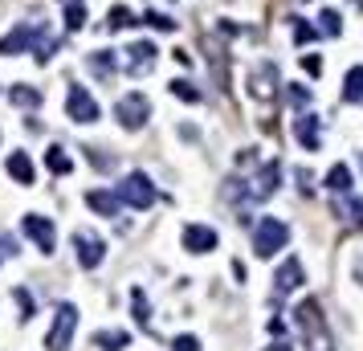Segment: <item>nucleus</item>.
Instances as JSON below:
<instances>
[{
    "label": "nucleus",
    "mask_w": 363,
    "mask_h": 351,
    "mask_svg": "<svg viewBox=\"0 0 363 351\" xmlns=\"http://www.w3.org/2000/svg\"><path fill=\"white\" fill-rule=\"evenodd\" d=\"M168 90L176 94V98H184V102H200V98H204V94L196 90L188 78H176V82H168Z\"/></svg>",
    "instance_id": "obj_25"
},
{
    "label": "nucleus",
    "mask_w": 363,
    "mask_h": 351,
    "mask_svg": "<svg viewBox=\"0 0 363 351\" xmlns=\"http://www.w3.org/2000/svg\"><path fill=\"white\" fill-rule=\"evenodd\" d=\"M294 139L302 143L306 151H318V118L315 115H298L294 118Z\"/></svg>",
    "instance_id": "obj_13"
},
{
    "label": "nucleus",
    "mask_w": 363,
    "mask_h": 351,
    "mask_svg": "<svg viewBox=\"0 0 363 351\" xmlns=\"http://www.w3.org/2000/svg\"><path fill=\"white\" fill-rule=\"evenodd\" d=\"M131 306H135V323H139V327H151V306H147V294L139 286L131 290Z\"/></svg>",
    "instance_id": "obj_23"
},
{
    "label": "nucleus",
    "mask_w": 363,
    "mask_h": 351,
    "mask_svg": "<svg viewBox=\"0 0 363 351\" xmlns=\"http://www.w3.org/2000/svg\"><path fill=\"white\" fill-rule=\"evenodd\" d=\"M278 180H282V167H278V160H273V164H266L262 172H257V180H253V188H249V196H253V200L273 196V192H278Z\"/></svg>",
    "instance_id": "obj_11"
},
{
    "label": "nucleus",
    "mask_w": 363,
    "mask_h": 351,
    "mask_svg": "<svg viewBox=\"0 0 363 351\" xmlns=\"http://www.w3.org/2000/svg\"><path fill=\"white\" fill-rule=\"evenodd\" d=\"M82 25H86V8H82L78 0H73V4H66V29H70V33H78Z\"/></svg>",
    "instance_id": "obj_27"
},
{
    "label": "nucleus",
    "mask_w": 363,
    "mask_h": 351,
    "mask_svg": "<svg viewBox=\"0 0 363 351\" xmlns=\"http://www.w3.org/2000/svg\"><path fill=\"white\" fill-rule=\"evenodd\" d=\"M298 286H302V261L286 258L282 266H278V274H273V290H278V294H290V290H298Z\"/></svg>",
    "instance_id": "obj_10"
},
{
    "label": "nucleus",
    "mask_w": 363,
    "mask_h": 351,
    "mask_svg": "<svg viewBox=\"0 0 363 351\" xmlns=\"http://www.w3.org/2000/svg\"><path fill=\"white\" fill-rule=\"evenodd\" d=\"M306 351H335L331 347V331H327V323L306 331Z\"/></svg>",
    "instance_id": "obj_22"
},
{
    "label": "nucleus",
    "mask_w": 363,
    "mask_h": 351,
    "mask_svg": "<svg viewBox=\"0 0 363 351\" xmlns=\"http://www.w3.org/2000/svg\"><path fill=\"white\" fill-rule=\"evenodd\" d=\"M127 343H131L127 331H94V347H102V351H122Z\"/></svg>",
    "instance_id": "obj_20"
},
{
    "label": "nucleus",
    "mask_w": 363,
    "mask_h": 351,
    "mask_svg": "<svg viewBox=\"0 0 363 351\" xmlns=\"http://www.w3.org/2000/svg\"><path fill=\"white\" fill-rule=\"evenodd\" d=\"M286 241H290L286 221H278V216H262V225L253 229V254H257V258H273L278 249H286Z\"/></svg>",
    "instance_id": "obj_1"
},
{
    "label": "nucleus",
    "mask_w": 363,
    "mask_h": 351,
    "mask_svg": "<svg viewBox=\"0 0 363 351\" xmlns=\"http://www.w3.org/2000/svg\"><path fill=\"white\" fill-rule=\"evenodd\" d=\"M70 4H73V0H70Z\"/></svg>",
    "instance_id": "obj_37"
},
{
    "label": "nucleus",
    "mask_w": 363,
    "mask_h": 351,
    "mask_svg": "<svg viewBox=\"0 0 363 351\" xmlns=\"http://www.w3.org/2000/svg\"><path fill=\"white\" fill-rule=\"evenodd\" d=\"M318 21H322V33H327V37H335V33L343 29V21H339V13H335V8H322V17H318Z\"/></svg>",
    "instance_id": "obj_29"
},
{
    "label": "nucleus",
    "mask_w": 363,
    "mask_h": 351,
    "mask_svg": "<svg viewBox=\"0 0 363 351\" xmlns=\"http://www.w3.org/2000/svg\"><path fill=\"white\" fill-rule=\"evenodd\" d=\"M106 25H111V29H131L135 17H131V8H127V4H115V8L106 13Z\"/></svg>",
    "instance_id": "obj_26"
},
{
    "label": "nucleus",
    "mask_w": 363,
    "mask_h": 351,
    "mask_svg": "<svg viewBox=\"0 0 363 351\" xmlns=\"http://www.w3.org/2000/svg\"><path fill=\"white\" fill-rule=\"evenodd\" d=\"M290 102L294 106H306V102H311V90H306V86H290Z\"/></svg>",
    "instance_id": "obj_35"
},
{
    "label": "nucleus",
    "mask_w": 363,
    "mask_h": 351,
    "mask_svg": "<svg viewBox=\"0 0 363 351\" xmlns=\"http://www.w3.org/2000/svg\"><path fill=\"white\" fill-rule=\"evenodd\" d=\"M86 205L98 212V216H119L122 200L115 196V192H102V188H94V192H86Z\"/></svg>",
    "instance_id": "obj_14"
},
{
    "label": "nucleus",
    "mask_w": 363,
    "mask_h": 351,
    "mask_svg": "<svg viewBox=\"0 0 363 351\" xmlns=\"http://www.w3.org/2000/svg\"><path fill=\"white\" fill-rule=\"evenodd\" d=\"M115 196H119L122 205H131V209L143 212V209H151V205H155V184L147 180L143 172H131V176L119 184V192H115Z\"/></svg>",
    "instance_id": "obj_3"
},
{
    "label": "nucleus",
    "mask_w": 363,
    "mask_h": 351,
    "mask_svg": "<svg viewBox=\"0 0 363 351\" xmlns=\"http://www.w3.org/2000/svg\"><path fill=\"white\" fill-rule=\"evenodd\" d=\"M73 249H78V266L82 270H98L102 258H106V241L98 233H90V229H78L73 233Z\"/></svg>",
    "instance_id": "obj_6"
},
{
    "label": "nucleus",
    "mask_w": 363,
    "mask_h": 351,
    "mask_svg": "<svg viewBox=\"0 0 363 351\" xmlns=\"http://www.w3.org/2000/svg\"><path fill=\"white\" fill-rule=\"evenodd\" d=\"M17 303H21V319H33V315H37V303L29 298V290H17Z\"/></svg>",
    "instance_id": "obj_31"
},
{
    "label": "nucleus",
    "mask_w": 363,
    "mask_h": 351,
    "mask_svg": "<svg viewBox=\"0 0 363 351\" xmlns=\"http://www.w3.org/2000/svg\"><path fill=\"white\" fill-rule=\"evenodd\" d=\"M4 167H8V176H13L17 184H33V180H37V167H33V160H29L24 151H13V156L4 160Z\"/></svg>",
    "instance_id": "obj_12"
},
{
    "label": "nucleus",
    "mask_w": 363,
    "mask_h": 351,
    "mask_svg": "<svg viewBox=\"0 0 363 351\" xmlns=\"http://www.w3.org/2000/svg\"><path fill=\"white\" fill-rule=\"evenodd\" d=\"M273 82H278V70L266 62L262 70L253 74V98H269V94H273Z\"/></svg>",
    "instance_id": "obj_19"
},
{
    "label": "nucleus",
    "mask_w": 363,
    "mask_h": 351,
    "mask_svg": "<svg viewBox=\"0 0 363 351\" xmlns=\"http://www.w3.org/2000/svg\"><path fill=\"white\" fill-rule=\"evenodd\" d=\"M86 66H90V74H98V78H111V74H115V49H94V53L86 57Z\"/></svg>",
    "instance_id": "obj_16"
},
{
    "label": "nucleus",
    "mask_w": 363,
    "mask_h": 351,
    "mask_svg": "<svg viewBox=\"0 0 363 351\" xmlns=\"http://www.w3.org/2000/svg\"><path fill=\"white\" fill-rule=\"evenodd\" d=\"M41 33H45L41 25H17L8 37H0V57H13V53H24V49H33V41H37Z\"/></svg>",
    "instance_id": "obj_8"
},
{
    "label": "nucleus",
    "mask_w": 363,
    "mask_h": 351,
    "mask_svg": "<svg viewBox=\"0 0 363 351\" xmlns=\"http://www.w3.org/2000/svg\"><path fill=\"white\" fill-rule=\"evenodd\" d=\"M294 41H298V46L315 41V25H306V21H298V17H294Z\"/></svg>",
    "instance_id": "obj_30"
},
{
    "label": "nucleus",
    "mask_w": 363,
    "mask_h": 351,
    "mask_svg": "<svg viewBox=\"0 0 363 351\" xmlns=\"http://www.w3.org/2000/svg\"><path fill=\"white\" fill-rule=\"evenodd\" d=\"M184 249L188 254H213L217 249V229H208V225H184Z\"/></svg>",
    "instance_id": "obj_9"
},
{
    "label": "nucleus",
    "mask_w": 363,
    "mask_h": 351,
    "mask_svg": "<svg viewBox=\"0 0 363 351\" xmlns=\"http://www.w3.org/2000/svg\"><path fill=\"white\" fill-rule=\"evenodd\" d=\"M45 164H49V172H53V176H70V172H73V160L66 156V147H57V143L45 151Z\"/></svg>",
    "instance_id": "obj_18"
},
{
    "label": "nucleus",
    "mask_w": 363,
    "mask_h": 351,
    "mask_svg": "<svg viewBox=\"0 0 363 351\" xmlns=\"http://www.w3.org/2000/svg\"><path fill=\"white\" fill-rule=\"evenodd\" d=\"M24 237L37 241L41 254H53V249H57V229H53V221L41 216V212H29V216H24Z\"/></svg>",
    "instance_id": "obj_7"
},
{
    "label": "nucleus",
    "mask_w": 363,
    "mask_h": 351,
    "mask_svg": "<svg viewBox=\"0 0 363 351\" xmlns=\"http://www.w3.org/2000/svg\"><path fill=\"white\" fill-rule=\"evenodd\" d=\"M302 70L311 74V78H318V74H322V62H318L315 53H302Z\"/></svg>",
    "instance_id": "obj_33"
},
{
    "label": "nucleus",
    "mask_w": 363,
    "mask_h": 351,
    "mask_svg": "<svg viewBox=\"0 0 363 351\" xmlns=\"http://www.w3.org/2000/svg\"><path fill=\"white\" fill-rule=\"evenodd\" d=\"M8 98H13L17 106H33V111L41 106V90H33V86H13V90H8Z\"/></svg>",
    "instance_id": "obj_24"
},
{
    "label": "nucleus",
    "mask_w": 363,
    "mask_h": 351,
    "mask_svg": "<svg viewBox=\"0 0 363 351\" xmlns=\"http://www.w3.org/2000/svg\"><path fill=\"white\" fill-rule=\"evenodd\" d=\"M143 21L151 25V29H159V33H176V21H171L168 13H155V8H151V13H143Z\"/></svg>",
    "instance_id": "obj_28"
},
{
    "label": "nucleus",
    "mask_w": 363,
    "mask_h": 351,
    "mask_svg": "<svg viewBox=\"0 0 363 351\" xmlns=\"http://www.w3.org/2000/svg\"><path fill=\"white\" fill-rule=\"evenodd\" d=\"M360 164H363V160H360Z\"/></svg>",
    "instance_id": "obj_36"
},
{
    "label": "nucleus",
    "mask_w": 363,
    "mask_h": 351,
    "mask_svg": "<svg viewBox=\"0 0 363 351\" xmlns=\"http://www.w3.org/2000/svg\"><path fill=\"white\" fill-rule=\"evenodd\" d=\"M66 118H73V123H98L102 106H98V98L86 86H70L66 90Z\"/></svg>",
    "instance_id": "obj_4"
},
{
    "label": "nucleus",
    "mask_w": 363,
    "mask_h": 351,
    "mask_svg": "<svg viewBox=\"0 0 363 351\" xmlns=\"http://www.w3.org/2000/svg\"><path fill=\"white\" fill-rule=\"evenodd\" d=\"M343 212H347V221H351V225H363V200H351Z\"/></svg>",
    "instance_id": "obj_34"
},
{
    "label": "nucleus",
    "mask_w": 363,
    "mask_h": 351,
    "mask_svg": "<svg viewBox=\"0 0 363 351\" xmlns=\"http://www.w3.org/2000/svg\"><path fill=\"white\" fill-rule=\"evenodd\" d=\"M343 98H347V102H360V98H363V66H355V70L347 74V82H343Z\"/></svg>",
    "instance_id": "obj_21"
},
{
    "label": "nucleus",
    "mask_w": 363,
    "mask_h": 351,
    "mask_svg": "<svg viewBox=\"0 0 363 351\" xmlns=\"http://www.w3.org/2000/svg\"><path fill=\"white\" fill-rule=\"evenodd\" d=\"M171 351H200V339H196V335H180V339L171 343Z\"/></svg>",
    "instance_id": "obj_32"
},
{
    "label": "nucleus",
    "mask_w": 363,
    "mask_h": 351,
    "mask_svg": "<svg viewBox=\"0 0 363 351\" xmlns=\"http://www.w3.org/2000/svg\"><path fill=\"white\" fill-rule=\"evenodd\" d=\"M127 53H131V74H147L151 62H155V46H151V41H135Z\"/></svg>",
    "instance_id": "obj_15"
},
{
    "label": "nucleus",
    "mask_w": 363,
    "mask_h": 351,
    "mask_svg": "<svg viewBox=\"0 0 363 351\" xmlns=\"http://www.w3.org/2000/svg\"><path fill=\"white\" fill-rule=\"evenodd\" d=\"M327 188H331L335 196H347V192H351V167H347V164H335L331 172H327Z\"/></svg>",
    "instance_id": "obj_17"
},
{
    "label": "nucleus",
    "mask_w": 363,
    "mask_h": 351,
    "mask_svg": "<svg viewBox=\"0 0 363 351\" xmlns=\"http://www.w3.org/2000/svg\"><path fill=\"white\" fill-rule=\"evenodd\" d=\"M73 331H78V306L62 303L57 315H53V327H49V335H45V347L49 351H66L73 343Z\"/></svg>",
    "instance_id": "obj_2"
},
{
    "label": "nucleus",
    "mask_w": 363,
    "mask_h": 351,
    "mask_svg": "<svg viewBox=\"0 0 363 351\" xmlns=\"http://www.w3.org/2000/svg\"><path fill=\"white\" fill-rule=\"evenodd\" d=\"M147 115H151V102H147V94H122L119 98V106H115V118H119L127 131H139L147 123Z\"/></svg>",
    "instance_id": "obj_5"
}]
</instances>
